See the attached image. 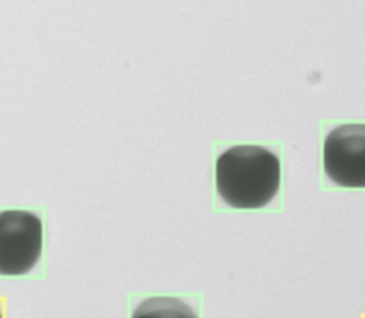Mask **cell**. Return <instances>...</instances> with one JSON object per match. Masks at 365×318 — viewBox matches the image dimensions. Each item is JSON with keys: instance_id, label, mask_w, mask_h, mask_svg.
<instances>
[{"instance_id": "3957f363", "label": "cell", "mask_w": 365, "mask_h": 318, "mask_svg": "<svg viewBox=\"0 0 365 318\" xmlns=\"http://www.w3.org/2000/svg\"><path fill=\"white\" fill-rule=\"evenodd\" d=\"M324 170L341 187H365V124H342L324 141Z\"/></svg>"}, {"instance_id": "5b68a950", "label": "cell", "mask_w": 365, "mask_h": 318, "mask_svg": "<svg viewBox=\"0 0 365 318\" xmlns=\"http://www.w3.org/2000/svg\"><path fill=\"white\" fill-rule=\"evenodd\" d=\"M0 318H3V315H1V312H0Z\"/></svg>"}, {"instance_id": "6da1fadb", "label": "cell", "mask_w": 365, "mask_h": 318, "mask_svg": "<svg viewBox=\"0 0 365 318\" xmlns=\"http://www.w3.org/2000/svg\"><path fill=\"white\" fill-rule=\"evenodd\" d=\"M281 181L278 157L261 145H234L215 164L217 191L234 208H261L275 197Z\"/></svg>"}, {"instance_id": "7a4b0ae2", "label": "cell", "mask_w": 365, "mask_h": 318, "mask_svg": "<svg viewBox=\"0 0 365 318\" xmlns=\"http://www.w3.org/2000/svg\"><path fill=\"white\" fill-rule=\"evenodd\" d=\"M43 247L41 220L23 210L0 212V275H23L40 258Z\"/></svg>"}, {"instance_id": "277c9868", "label": "cell", "mask_w": 365, "mask_h": 318, "mask_svg": "<svg viewBox=\"0 0 365 318\" xmlns=\"http://www.w3.org/2000/svg\"><path fill=\"white\" fill-rule=\"evenodd\" d=\"M131 318H198L181 299L174 297H151L137 305Z\"/></svg>"}]
</instances>
